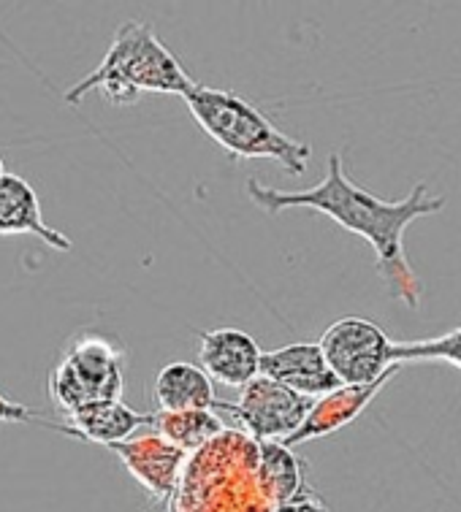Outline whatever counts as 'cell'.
Here are the masks:
<instances>
[{"instance_id":"6da1fadb","label":"cell","mask_w":461,"mask_h":512,"mask_svg":"<svg viewBox=\"0 0 461 512\" xmlns=\"http://www.w3.org/2000/svg\"><path fill=\"white\" fill-rule=\"evenodd\" d=\"M247 196L269 215H277L285 209H315L320 215H329L345 231L358 233L375 250L377 274L386 280L388 293L410 309L421 307L424 285L407 261L402 236L407 225L415 223L418 217L437 215L445 209V198L429 196V187L424 182H415L413 190L402 201H383L367 193L364 187H358L345 174L342 155L331 152L326 177L320 185L307 187V190H280V187L261 185L258 179H250Z\"/></svg>"},{"instance_id":"7a4b0ae2","label":"cell","mask_w":461,"mask_h":512,"mask_svg":"<svg viewBox=\"0 0 461 512\" xmlns=\"http://www.w3.org/2000/svg\"><path fill=\"white\" fill-rule=\"evenodd\" d=\"M171 512H274L261 480V442L226 429L190 453Z\"/></svg>"},{"instance_id":"3957f363","label":"cell","mask_w":461,"mask_h":512,"mask_svg":"<svg viewBox=\"0 0 461 512\" xmlns=\"http://www.w3.org/2000/svg\"><path fill=\"white\" fill-rule=\"evenodd\" d=\"M198 87L166 44L139 19L123 22L95 71L66 90L68 106H79L90 93H101L114 106H133L144 93L185 98Z\"/></svg>"},{"instance_id":"277c9868","label":"cell","mask_w":461,"mask_h":512,"mask_svg":"<svg viewBox=\"0 0 461 512\" xmlns=\"http://www.w3.org/2000/svg\"><path fill=\"white\" fill-rule=\"evenodd\" d=\"M182 101L198 128L228 155L242 160H274L293 177H302L307 171L312 155L310 144L285 136L258 106L234 90H217L198 82L196 90Z\"/></svg>"},{"instance_id":"5b68a950","label":"cell","mask_w":461,"mask_h":512,"mask_svg":"<svg viewBox=\"0 0 461 512\" xmlns=\"http://www.w3.org/2000/svg\"><path fill=\"white\" fill-rule=\"evenodd\" d=\"M125 350L114 339L85 331L71 339L60 364L49 374V396L60 418L95 401H120Z\"/></svg>"},{"instance_id":"8992f818","label":"cell","mask_w":461,"mask_h":512,"mask_svg":"<svg viewBox=\"0 0 461 512\" xmlns=\"http://www.w3.org/2000/svg\"><path fill=\"white\" fill-rule=\"evenodd\" d=\"M320 353L342 385H369L394 366V339L364 317H342L320 336Z\"/></svg>"},{"instance_id":"52a82bcc","label":"cell","mask_w":461,"mask_h":512,"mask_svg":"<svg viewBox=\"0 0 461 512\" xmlns=\"http://www.w3.org/2000/svg\"><path fill=\"white\" fill-rule=\"evenodd\" d=\"M312 401L307 396L288 391L280 382L269 377H255L242 388L239 401H215V412H228L242 423V431L255 442H280L299 429L310 412Z\"/></svg>"},{"instance_id":"ba28073f","label":"cell","mask_w":461,"mask_h":512,"mask_svg":"<svg viewBox=\"0 0 461 512\" xmlns=\"http://www.w3.org/2000/svg\"><path fill=\"white\" fill-rule=\"evenodd\" d=\"M114 456L120 458L125 469L131 472L142 488H147L160 504H169L174 491H177V480L182 466L188 461V453H182L179 447L158 437L155 431L144 434L136 439H123L109 445Z\"/></svg>"},{"instance_id":"9c48e42d","label":"cell","mask_w":461,"mask_h":512,"mask_svg":"<svg viewBox=\"0 0 461 512\" xmlns=\"http://www.w3.org/2000/svg\"><path fill=\"white\" fill-rule=\"evenodd\" d=\"M399 372H402V364H394L380 380L369 382V385H342L337 391H331L326 393V396L315 399L312 401L310 412H307V418H304V423L293 431L291 437L285 439L283 447L291 450V447L302 445V442L329 437L334 431L345 429L348 423H353L361 412L367 410L369 404L375 401L377 393L383 391Z\"/></svg>"},{"instance_id":"30bf717a","label":"cell","mask_w":461,"mask_h":512,"mask_svg":"<svg viewBox=\"0 0 461 512\" xmlns=\"http://www.w3.org/2000/svg\"><path fill=\"white\" fill-rule=\"evenodd\" d=\"M261 355L253 336L239 328H209L198 334V358L201 369L209 380L220 382L226 388H245L247 382L258 377Z\"/></svg>"},{"instance_id":"8fae6325","label":"cell","mask_w":461,"mask_h":512,"mask_svg":"<svg viewBox=\"0 0 461 512\" xmlns=\"http://www.w3.org/2000/svg\"><path fill=\"white\" fill-rule=\"evenodd\" d=\"M261 377L280 382L288 391L320 399L326 393L342 388L337 374L331 372L326 358L320 353L318 342H296V345L277 347L261 355Z\"/></svg>"},{"instance_id":"7c38bea8","label":"cell","mask_w":461,"mask_h":512,"mask_svg":"<svg viewBox=\"0 0 461 512\" xmlns=\"http://www.w3.org/2000/svg\"><path fill=\"white\" fill-rule=\"evenodd\" d=\"M22 233L41 239L49 250H74V242L66 233L47 225L41 215V201H38L36 190L22 177L6 171L0 177V236H22Z\"/></svg>"},{"instance_id":"4fadbf2b","label":"cell","mask_w":461,"mask_h":512,"mask_svg":"<svg viewBox=\"0 0 461 512\" xmlns=\"http://www.w3.org/2000/svg\"><path fill=\"white\" fill-rule=\"evenodd\" d=\"M47 429H55L68 437L82 439V442H95V445H114L131 439L133 431L147 429L152 426V415L144 412H133L128 404L120 401H95L87 404L74 415L63 418V423H41Z\"/></svg>"},{"instance_id":"5bb4252c","label":"cell","mask_w":461,"mask_h":512,"mask_svg":"<svg viewBox=\"0 0 461 512\" xmlns=\"http://www.w3.org/2000/svg\"><path fill=\"white\" fill-rule=\"evenodd\" d=\"M155 401L160 412L215 410V385L204 369L185 361L166 364L155 377Z\"/></svg>"},{"instance_id":"9a60e30c","label":"cell","mask_w":461,"mask_h":512,"mask_svg":"<svg viewBox=\"0 0 461 512\" xmlns=\"http://www.w3.org/2000/svg\"><path fill=\"white\" fill-rule=\"evenodd\" d=\"M158 437L179 447L182 453H196L209 439L226 431V423L215 410H193V412H155L152 426Z\"/></svg>"},{"instance_id":"2e32d148","label":"cell","mask_w":461,"mask_h":512,"mask_svg":"<svg viewBox=\"0 0 461 512\" xmlns=\"http://www.w3.org/2000/svg\"><path fill=\"white\" fill-rule=\"evenodd\" d=\"M391 361L407 364V361H445L461 369V328H453L448 334L434 339H413V342H394Z\"/></svg>"},{"instance_id":"e0dca14e","label":"cell","mask_w":461,"mask_h":512,"mask_svg":"<svg viewBox=\"0 0 461 512\" xmlns=\"http://www.w3.org/2000/svg\"><path fill=\"white\" fill-rule=\"evenodd\" d=\"M38 412L25 407V404H17V401L6 399L3 393H0V423H30V420H36Z\"/></svg>"},{"instance_id":"ac0fdd59","label":"cell","mask_w":461,"mask_h":512,"mask_svg":"<svg viewBox=\"0 0 461 512\" xmlns=\"http://www.w3.org/2000/svg\"><path fill=\"white\" fill-rule=\"evenodd\" d=\"M6 174V166H3V158H0V177Z\"/></svg>"}]
</instances>
